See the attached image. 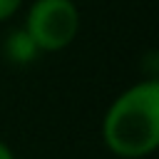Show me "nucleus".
I'll return each instance as SVG.
<instances>
[{"mask_svg":"<svg viewBox=\"0 0 159 159\" xmlns=\"http://www.w3.org/2000/svg\"><path fill=\"white\" fill-rule=\"evenodd\" d=\"M22 27L35 40L40 52L67 50L82 27V12L75 0H32L25 10Z\"/></svg>","mask_w":159,"mask_h":159,"instance_id":"f03ea898","label":"nucleus"},{"mask_svg":"<svg viewBox=\"0 0 159 159\" xmlns=\"http://www.w3.org/2000/svg\"><path fill=\"white\" fill-rule=\"evenodd\" d=\"M102 142L117 159H147L159 147V80L144 77L122 89L102 117Z\"/></svg>","mask_w":159,"mask_h":159,"instance_id":"f257e3e1","label":"nucleus"},{"mask_svg":"<svg viewBox=\"0 0 159 159\" xmlns=\"http://www.w3.org/2000/svg\"><path fill=\"white\" fill-rule=\"evenodd\" d=\"M22 5H25V0H0V22L12 20L22 10Z\"/></svg>","mask_w":159,"mask_h":159,"instance_id":"20e7f679","label":"nucleus"},{"mask_svg":"<svg viewBox=\"0 0 159 159\" xmlns=\"http://www.w3.org/2000/svg\"><path fill=\"white\" fill-rule=\"evenodd\" d=\"M0 159H17L15 152H12V147L7 142H2V139H0Z\"/></svg>","mask_w":159,"mask_h":159,"instance_id":"39448f33","label":"nucleus"},{"mask_svg":"<svg viewBox=\"0 0 159 159\" xmlns=\"http://www.w3.org/2000/svg\"><path fill=\"white\" fill-rule=\"evenodd\" d=\"M2 55H5V60H7L10 65H15V67H27V65H32L42 52L37 50L35 40L27 35V30L20 25V27H12V30L5 35V40H2Z\"/></svg>","mask_w":159,"mask_h":159,"instance_id":"7ed1b4c3","label":"nucleus"}]
</instances>
